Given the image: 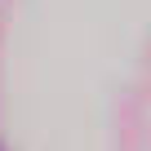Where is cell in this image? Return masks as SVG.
Listing matches in <instances>:
<instances>
[{"mask_svg": "<svg viewBox=\"0 0 151 151\" xmlns=\"http://www.w3.org/2000/svg\"><path fill=\"white\" fill-rule=\"evenodd\" d=\"M0 151H5V147H0Z\"/></svg>", "mask_w": 151, "mask_h": 151, "instance_id": "6da1fadb", "label": "cell"}]
</instances>
